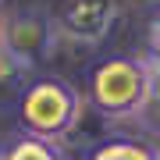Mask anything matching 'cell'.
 Returning <instances> with one entry per match:
<instances>
[{"instance_id":"6da1fadb","label":"cell","mask_w":160,"mask_h":160,"mask_svg":"<svg viewBox=\"0 0 160 160\" xmlns=\"http://www.w3.org/2000/svg\"><path fill=\"white\" fill-rule=\"evenodd\" d=\"M89 103L103 118L128 121L153 107V78L139 57H100L89 71Z\"/></svg>"},{"instance_id":"7a4b0ae2","label":"cell","mask_w":160,"mask_h":160,"mask_svg":"<svg viewBox=\"0 0 160 160\" xmlns=\"http://www.w3.org/2000/svg\"><path fill=\"white\" fill-rule=\"evenodd\" d=\"M82 114V96L75 92L71 82L43 75V78H29V86L18 96V121L22 132L39 139L57 142L75 128V121Z\"/></svg>"},{"instance_id":"3957f363","label":"cell","mask_w":160,"mask_h":160,"mask_svg":"<svg viewBox=\"0 0 160 160\" xmlns=\"http://www.w3.org/2000/svg\"><path fill=\"white\" fill-rule=\"evenodd\" d=\"M121 14L118 0H64L53 14L57 32L75 43H103Z\"/></svg>"},{"instance_id":"277c9868","label":"cell","mask_w":160,"mask_h":160,"mask_svg":"<svg viewBox=\"0 0 160 160\" xmlns=\"http://www.w3.org/2000/svg\"><path fill=\"white\" fill-rule=\"evenodd\" d=\"M57 36H61L57 22L43 11H14L0 22V39L29 64H39V61L50 57Z\"/></svg>"},{"instance_id":"5b68a950","label":"cell","mask_w":160,"mask_h":160,"mask_svg":"<svg viewBox=\"0 0 160 160\" xmlns=\"http://www.w3.org/2000/svg\"><path fill=\"white\" fill-rule=\"evenodd\" d=\"M86 160H157V153L146 142H135V139L114 135V139H103V142L92 149Z\"/></svg>"},{"instance_id":"8992f818","label":"cell","mask_w":160,"mask_h":160,"mask_svg":"<svg viewBox=\"0 0 160 160\" xmlns=\"http://www.w3.org/2000/svg\"><path fill=\"white\" fill-rule=\"evenodd\" d=\"M0 160H61V153H57V146L50 139H39V135L25 132V135H18V139H11L4 146Z\"/></svg>"},{"instance_id":"52a82bcc","label":"cell","mask_w":160,"mask_h":160,"mask_svg":"<svg viewBox=\"0 0 160 160\" xmlns=\"http://www.w3.org/2000/svg\"><path fill=\"white\" fill-rule=\"evenodd\" d=\"M32 68H36V64H29L25 57H18L11 46L0 39V82L18 86V82H25V75H32ZM25 86H29V82H25Z\"/></svg>"},{"instance_id":"ba28073f","label":"cell","mask_w":160,"mask_h":160,"mask_svg":"<svg viewBox=\"0 0 160 160\" xmlns=\"http://www.w3.org/2000/svg\"><path fill=\"white\" fill-rule=\"evenodd\" d=\"M146 61V68H149V78H153V107H160V57L157 53H149Z\"/></svg>"},{"instance_id":"9c48e42d","label":"cell","mask_w":160,"mask_h":160,"mask_svg":"<svg viewBox=\"0 0 160 160\" xmlns=\"http://www.w3.org/2000/svg\"><path fill=\"white\" fill-rule=\"evenodd\" d=\"M149 53L160 57V11L149 18Z\"/></svg>"},{"instance_id":"30bf717a","label":"cell","mask_w":160,"mask_h":160,"mask_svg":"<svg viewBox=\"0 0 160 160\" xmlns=\"http://www.w3.org/2000/svg\"><path fill=\"white\" fill-rule=\"evenodd\" d=\"M153 153H157V160H160V149H153Z\"/></svg>"}]
</instances>
